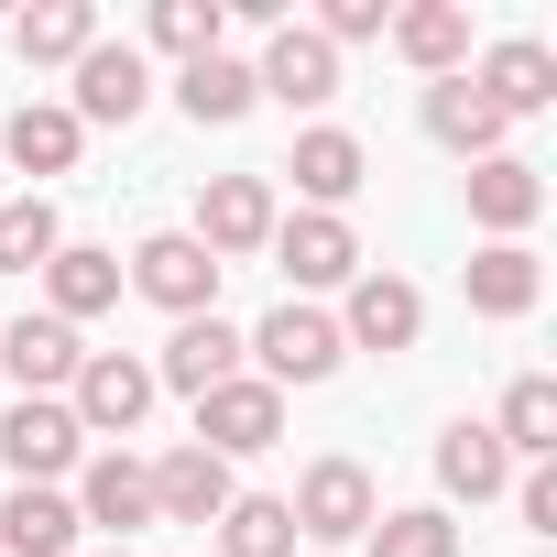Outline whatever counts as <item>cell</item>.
<instances>
[{"label":"cell","instance_id":"1","mask_svg":"<svg viewBox=\"0 0 557 557\" xmlns=\"http://www.w3.org/2000/svg\"><path fill=\"white\" fill-rule=\"evenodd\" d=\"M240 361H251L273 394H307V383H329L350 350H339V318H329V307H296V296H285V307L240 339Z\"/></svg>","mask_w":557,"mask_h":557},{"label":"cell","instance_id":"2","mask_svg":"<svg viewBox=\"0 0 557 557\" xmlns=\"http://www.w3.org/2000/svg\"><path fill=\"white\" fill-rule=\"evenodd\" d=\"M285 513H296V546H307V535H318V546H361L372 513H383V492H372L361 459H307L296 492H285Z\"/></svg>","mask_w":557,"mask_h":557},{"label":"cell","instance_id":"3","mask_svg":"<svg viewBox=\"0 0 557 557\" xmlns=\"http://www.w3.org/2000/svg\"><path fill=\"white\" fill-rule=\"evenodd\" d=\"M77 459H88V437H77L66 394H12V416H0V470L34 481V492H55Z\"/></svg>","mask_w":557,"mask_h":557},{"label":"cell","instance_id":"4","mask_svg":"<svg viewBox=\"0 0 557 557\" xmlns=\"http://www.w3.org/2000/svg\"><path fill=\"white\" fill-rule=\"evenodd\" d=\"M66 416H77V437H132L153 416V361L143 350H88L77 383H66Z\"/></svg>","mask_w":557,"mask_h":557},{"label":"cell","instance_id":"5","mask_svg":"<svg viewBox=\"0 0 557 557\" xmlns=\"http://www.w3.org/2000/svg\"><path fill=\"white\" fill-rule=\"evenodd\" d=\"M121 285H132V296H153L175 329H186V318H219V262H208L186 230H153V240L121 262Z\"/></svg>","mask_w":557,"mask_h":557},{"label":"cell","instance_id":"6","mask_svg":"<svg viewBox=\"0 0 557 557\" xmlns=\"http://www.w3.org/2000/svg\"><path fill=\"white\" fill-rule=\"evenodd\" d=\"M416 339H426V296L405 285V273L361 262V273H350V307H339V350H372V361H394V350H416Z\"/></svg>","mask_w":557,"mask_h":557},{"label":"cell","instance_id":"7","mask_svg":"<svg viewBox=\"0 0 557 557\" xmlns=\"http://www.w3.org/2000/svg\"><path fill=\"white\" fill-rule=\"evenodd\" d=\"M273 219H285V208H273V186H262V175H208V186H197V230H186V240L230 273L240 251H273Z\"/></svg>","mask_w":557,"mask_h":557},{"label":"cell","instance_id":"8","mask_svg":"<svg viewBox=\"0 0 557 557\" xmlns=\"http://www.w3.org/2000/svg\"><path fill=\"white\" fill-rule=\"evenodd\" d=\"M273 437H285V394H273L262 372H230V383L197 394V448H208V459H251V448H273Z\"/></svg>","mask_w":557,"mask_h":557},{"label":"cell","instance_id":"9","mask_svg":"<svg viewBox=\"0 0 557 557\" xmlns=\"http://www.w3.org/2000/svg\"><path fill=\"white\" fill-rule=\"evenodd\" d=\"M77 524H99L110 546H132L143 524H153V470L132 459V448H99V459H77Z\"/></svg>","mask_w":557,"mask_h":557},{"label":"cell","instance_id":"10","mask_svg":"<svg viewBox=\"0 0 557 557\" xmlns=\"http://www.w3.org/2000/svg\"><path fill=\"white\" fill-rule=\"evenodd\" d=\"M251 99H285V110H329L339 99V55L307 34V23H273L262 55H251Z\"/></svg>","mask_w":557,"mask_h":557},{"label":"cell","instance_id":"11","mask_svg":"<svg viewBox=\"0 0 557 557\" xmlns=\"http://www.w3.org/2000/svg\"><path fill=\"white\" fill-rule=\"evenodd\" d=\"M143 99H153V66H143V45H110V34H99V45L77 55V99H66V110H77V132L143 121Z\"/></svg>","mask_w":557,"mask_h":557},{"label":"cell","instance_id":"12","mask_svg":"<svg viewBox=\"0 0 557 557\" xmlns=\"http://www.w3.org/2000/svg\"><path fill=\"white\" fill-rule=\"evenodd\" d=\"M459 77H470V88H481L503 121H535V110H557V55H546L535 34H503V45H492L481 66H459Z\"/></svg>","mask_w":557,"mask_h":557},{"label":"cell","instance_id":"13","mask_svg":"<svg viewBox=\"0 0 557 557\" xmlns=\"http://www.w3.org/2000/svg\"><path fill=\"white\" fill-rule=\"evenodd\" d=\"M143 470H153V524H219V513H230V492H240V481H230V459H208L197 437H186V448H164V459H143Z\"/></svg>","mask_w":557,"mask_h":557},{"label":"cell","instance_id":"14","mask_svg":"<svg viewBox=\"0 0 557 557\" xmlns=\"http://www.w3.org/2000/svg\"><path fill=\"white\" fill-rule=\"evenodd\" d=\"M273 262H285L307 296L318 285H350V273H361V230L329 219V208H296V219H273Z\"/></svg>","mask_w":557,"mask_h":557},{"label":"cell","instance_id":"15","mask_svg":"<svg viewBox=\"0 0 557 557\" xmlns=\"http://www.w3.org/2000/svg\"><path fill=\"white\" fill-rule=\"evenodd\" d=\"M110 307H121V251L55 240V262H45V318H55V329H88V318H110Z\"/></svg>","mask_w":557,"mask_h":557},{"label":"cell","instance_id":"16","mask_svg":"<svg viewBox=\"0 0 557 557\" xmlns=\"http://www.w3.org/2000/svg\"><path fill=\"white\" fill-rule=\"evenodd\" d=\"M459 296H470V318H535L546 262H535L524 240H481V251L459 262Z\"/></svg>","mask_w":557,"mask_h":557},{"label":"cell","instance_id":"17","mask_svg":"<svg viewBox=\"0 0 557 557\" xmlns=\"http://www.w3.org/2000/svg\"><path fill=\"white\" fill-rule=\"evenodd\" d=\"M503 132H513V121H503V110H492L470 77H426V143H437V153L492 164V153H503Z\"/></svg>","mask_w":557,"mask_h":557},{"label":"cell","instance_id":"18","mask_svg":"<svg viewBox=\"0 0 557 557\" xmlns=\"http://www.w3.org/2000/svg\"><path fill=\"white\" fill-rule=\"evenodd\" d=\"M285 175H296V197H307V208H329V219H339V208L361 197V175H372V153H361V132H339V121H318V132H296V164H285Z\"/></svg>","mask_w":557,"mask_h":557},{"label":"cell","instance_id":"19","mask_svg":"<svg viewBox=\"0 0 557 557\" xmlns=\"http://www.w3.org/2000/svg\"><path fill=\"white\" fill-rule=\"evenodd\" d=\"M383 45H394L416 77H459V66H470V12H459V0H405V12L383 23Z\"/></svg>","mask_w":557,"mask_h":557},{"label":"cell","instance_id":"20","mask_svg":"<svg viewBox=\"0 0 557 557\" xmlns=\"http://www.w3.org/2000/svg\"><path fill=\"white\" fill-rule=\"evenodd\" d=\"M77 153H88V132L66 99H23L0 121V164H23V175H77Z\"/></svg>","mask_w":557,"mask_h":557},{"label":"cell","instance_id":"21","mask_svg":"<svg viewBox=\"0 0 557 557\" xmlns=\"http://www.w3.org/2000/svg\"><path fill=\"white\" fill-rule=\"evenodd\" d=\"M470 219H481L492 240H524V230L546 219V175H535L524 153H492V164H470Z\"/></svg>","mask_w":557,"mask_h":557},{"label":"cell","instance_id":"22","mask_svg":"<svg viewBox=\"0 0 557 557\" xmlns=\"http://www.w3.org/2000/svg\"><path fill=\"white\" fill-rule=\"evenodd\" d=\"M230 372H240V329H230V318H186V329H175V339L153 350V394L175 383L186 405H197L208 383H230Z\"/></svg>","mask_w":557,"mask_h":557},{"label":"cell","instance_id":"23","mask_svg":"<svg viewBox=\"0 0 557 557\" xmlns=\"http://www.w3.org/2000/svg\"><path fill=\"white\" fill-rule=\"evenodd\" d=\"M77 329H55V318H12L0 329V372H12V394H66L77 383Z\"/></svg>","mask_w":557,"mask_h":557},{"label":"cell","instance_id":"24","mask_svg":"<svg viewBox=\"0 0 557 557\" xmlns=\"http://www.w3.org/2000/svg\"><path fill=\"white\" fill-rule=\"evenodd\" d=\"M77 503L66 492H34V481H12V503H0V557H77Z\"/></svg>","mask_w":557,"mask_h":557},{"label":"cell","instance_id":"25","mask_svg":"<svg viewBox=\"0 0 557 557\" xmlns=\"http://www.w3.org/2000/svg\"><path fill=\"white\" fill-rule=\"evenodd\" d=\"M175 110L197 121V132H230V121H251L262 99H251V66L219 45V55H197V66H175Z\"/></svg>","mask_w":557,"mask_h":557},{"label":"cell","instance_id":"26","mask_svg":"<svg viewBox=\"0 0 557 557\" xmlns=\"http://www.w3.org/2000/svg\"><path fill=\"white\" fill-rule=\"evenodd\" d=\"M437 492H448V503H492V492H513V459H503V437H492L481 416H459V426L437 437Z\"/></svg>","mask_w":557,"mask_h":557},{"label":"cell","instance_id":"27","mask_svg":"<svg viewBox=\"0 0 557 557\" xmlns=\"http://www.w3.org/2000/svg\"><path fill=\"white\" fill-rule=\"evenodd\" d=\"M492 437H503V459H557V383H546V372H513Z\"/></svg>","mask_w":557,"mask_h":557},{"label":"cell","instance_id":"28","mask_svg":"<svg viewBox=\"0 0 557 557\" xmlns=\"http://www.w3.org/2000/svg\"><path fill=\"white\" fill-rule=\"evenodd\" d=\"M12 45H23V66H77L99 45V12L88 0H34V12L12 23Z\"/></svg>","mask_w":557,"mask_h":557},{"label":"cell","instance_id":"29","mask_svg":"<svg viewBox=\"0 0 557 557\" xmlns=\"http://www.w3.org/2000/svg\"><path fill=\"white\" fill-rule=\"evenodd\" d=\"M470 535H459V513L448 503H405V513H372V535H361V557H459Z\"/></svg>","mask_w":557,"mask_h":557},{"label":"cell","instance_id":"30","mask_svg":"<svg viewBox=\"0 0 557 557\" xmlns=\"http://www.w3.org/2000/svg\"><path fill=\"white\" fill-rule=\"evenodd\" d=\"M219 557H296V513H285V492H230V513H219Z\"/></svg>","mask_w":557,"mask_h":557},{"label":"cell","instance_id":"31","mask_svg":"<svg viewBox=\"0 0 557 557\" xmlns=\"http://www.w3.org/2000/svg\"><path fill=\"white\" fill-rule=\"evenodd\" d=\"M219 34H230L219 0H153V12H143V45H153V55H175V66L219 55Z\"/></svg>","mask_w":557,"mask_h":557},{"label":"cell","instance_id":"32","mask_svg":"<svg viewBox=\"0 0 557 557\" xmlns=\"http://www.w3.org/2000/svg\"><path fill=\"white\" fill-rule=\"evenodd\" d=\"M55 240H66V230H55L45 197H0V273H45Z\"/></svg>","mask_w":557,"mask_h":557},{"label":"cell","instance_id":"33","mask_svg":"<svg viewBox=\"0 0 557 557\" xmlns=\"http://www.w3.org/2000/svg\"><path fill=\"white\" fill-rule=\"evenodd\" d=\"M383 23H394V0H329L307 34H318L329 55H350V45H383Z\"/></svg>","mask_w":557,"mask_h":557},{"label":"cell","instance_id":"34","mask_svg":"<svg viewBox=\"0 0 557 557\" xmlns=\"http://www.w3.org/2000/svg\"><path fill=\"white\" fill-rule=\"evenodd\" d=\"M513 513H524L535 535H557V459H524V470H513Z\"/></svg>","mask_w":557,"mask_h":557},{"label":"cell","instance_id":"35","mask_svg":"<svg viewBox=\"0 0 557 557\" xmlns=\"http://www.w3.org/2000/svg\"><path fill=\"white\" fill-rule=\"evenodd\" d=\"M99 557H132V546H99Z\"/></svg>","mask_w":557,"mask_h":557},{"label":"cell","instance_id":"36","mask_svg":"<svg viewBox=\"0 0 557 557\" xmlns=\"http://www.w3.org/2000/svg\"><path fill=\"white\" fill-rule=\"evenodd\" d=\"M535 557H546V546H535Z\"/></svg>","mask_w":557,"mask_h":557}]
</instances>
